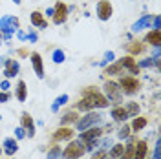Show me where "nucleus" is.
<instances>
[{
	"label": "nucleus",
	"mask_w": 161,
	"mask_h": 159,
	"mask_svg": "<svg viewBox=\"0 0 161 159\" xmlns=\"http://www.w3.org/2000/svg\"><path fill=\"white\" fill-rule=\"evenodd\" d=\"M11 2H13V4H17V6H19V4H22V0H11Z\"/></svg>",
	"instance_id": "nucleus-47"
},
{
	"label": "nucleus",
	"mask_w": 161,
	"mask_h": 159,
	"mask_svg": "<svg viewBox=\"0 0 161 159\" xmlns=\"http://www.w3.org/2000/svg\"><path fill=\"white\" fill-rule=\"evenodd\" d=\"M0 46H2V35H0Z\"/></svg>",
	"instance_id": "nucleus-49"
},
{
	"label": "nucleus",
	"mask_w": 161,
	"mask_h": 159,
	"mask_svg": "<svg viewBox=\"0 0 161 159\" xmlns=\"http://www.w3.org/2000/svg\"><path fill=\"white\" fill-rule=\"evenodd\" d=\"M30 59H31V66H33V71L37 73V77L44 79V62H42L40 53L33 51V53H30Z\"/></svg>",
	"instance_id": "nucleus-15"
},
{
	"label": "nucleus",
	"mask_w": 161,
	"mask_h": 159,
	"mask_svg": "<svg viewBox=\"0 0 161 159\" xmlns=\"http://www.w3.org/2000/svg\"><path fill=\"white\" fill-rule=\"evenodd\" d=\"M75 135V130L70 126H59V128L53 132V143H62V141H71Z\"/></svg>",
	"instance_id": "nucleus-10"
},
{
	"label": "nucleus",
	"mask_w": 161,
	"mask_h": 159,
	"mask_svg": "<svg viewBox=\"0 0 161 159\" xmlns=\"http://www.w3.org/2000/svg\"><path fill=\"white\" fill-rule=\"evenodd\" d=\"M103 88H104V97L108 99L110 104H115L117 106V104L123 102V93H121V88L115 80H106Z\"/></svg>",
	"instance_id": "nucleus-4"
},
{
	"label": "nucleus",
	"mask_w": 161,
	"mask_h": 159,
	"mask_svg": "<svg viewBox=\"0 0 161 159\" xmlns=\"http://www.w3.org/2000/svg\"><path fill=\"white\" fill-rule=\"evenodd\" d=\"M53 8H55V13H53V17H51V19H53V24H55V26L64 24V22L68 20V13H70V11H68V6H66L64 2L57 0Z\"/></svg>",
	"instance_id": "nucleus-7"
},
{
	"label": "nucleus",
	"mask_w": 161,
	"mask_h": 159,
	"mask_svg": "<svg viewBox=\"0 0 161 159\" xmlns=\"http://www.w3.org/2000/svg\"><path fill=\"white\" fill-rule=\"evenodd\" d=\"M110 115H112V119H114V123H126V121L130 119L128 113H126V110H125V106H121V104L112 108Z\"/></svg>",
	"instance_id": "nucleus-16"
},
{
	"label": "nucleus",
	"mask_w": 161,
	"mask_h": 159,
	"mask_svg": "<svg viewBox=\"0 0 161 159\" xmlns=\"http://www.w3.org/2000/svg\"><path fill=\"white\" fill-rule=\"evenodd\" d=\"M26 40H28V42H31V44H35V42L39 40V35H37V31H30V33L26 35Z\"/></svg>",
	"instance_id": "nucleus-39"
},
{
	"label": "nucleus",
	"mask_w": 161,
	"mask_h": 159,
	"mask_svg": "<svg viewBox=\"0 0 161 159\" xmlns=\"http://www.w3.org/2000/svg\"><path fill=\"white\" fill-rule=\"evenodd\" d=\"M137 66H139V68H154V66H156V60L152 59V57H147V59L139 60Z\"/></svg>",
	"instance_id": "nucleus-33"
},
{
	"label": "nucleus",
	"mask_w": 161,
	"mask_h": 159,
	"mask_svg": "<svg viewBox=\"0 0 161 159\" xmlns=\"http://www.w3.org/2000/svg\"><path fill=\"white\" fill-rule=\"evenodd\" d=\"M19 55H22V57H26V55H28V51H26V50H20V51H19Z\"/></svg>",
	"instance_id": "nucleus-46"
},
{
	"label": "nucleus",
	"mask_w": 161,
	"mask_h": 159,
	"mask_svg": "<svg viewBox=\"0 0 161 159\" xmlns=\"http://www.w3.org/2000/svg\"><path fill=\"white\" fill-rule=\"evenodd\" d=\"M119 88H121V93H125V95H134V93H137L141 88V82L134 75H128V77H121L119 79Z\"/></svg>",
	"instance_id": "nucleus-5"
},
{
	"label": "nucleus",
	"mask_w": 161,
	"mask_h": 159,
	"mask_svg": "<svg viewBox=\"0 0 161 159\" xmlns=\"http://www.w3.org/2000/svg\"><path fill=\"white\" fill-rule=\"evenodd\" d=\"M86 154L84 150V143L80 139H71L68 141V146L62 150V159H80L82 156Z\"/></svg>",
	"instance_id": "nucleus-3"
},
{
	"label": "nucleus",
	"mask_w": 161,
	"mask_h": 159,
	"mask_svg": "<svg viewBox=\"0 0 161 159\" xmlns=\"http://www.w3.org/2000/svg\"><path fill=\"white\" fill-rule=\"evenodd\" d=\"M104 62H106V64H110V62H114V60H115V53H114V51H106V53H104Z\"/></svg>",
	"instance_id": "nucleus-40"
},
{
	"label": "nucleus",
	"mask_w": 161,
	"mask_h": 159,
	"mask_svg": "<svg viewBox=\"0 0 161 159\" xmlns=\"http://www.w3.org/2000/svg\"><path fill=\"white\" fill-rule=\"evenodd\" d=\"M82 97H86V99L90 101L92 104H93V108L104 110V108L110 106V102H108V99L104 97V93H101L95 86H88V88L82 90Z\"/></svg>",
	"instance_id": "nucleus-1"
},
{
	"label": "nucleus",
	"mask_w": 161,
	"mask_h": 159,
	"mask_svg": "<svg viewBox=\"0 0 161 159\" xmlns=\"http://www.w3.org/2000/svg\"><path fill=\"white\" fill-rule=\"evenodd\" d=\"M9 99H11L9 91H0V102H2V104H4V102H8Z\"/></svg>",
	"instance_id": "nucleus-41"
},
{
	"label": "nucleus",
	"mask_w": 161,
	"mask_h": 159,
	"mask_svg": "<svg viewBox=\"0 0 161 159\" xmlns=\"http://www.w3.org/2000/svg\"><path fill=\"white\" fill-rule=\"evenodd\" d=\"M125 110H126V113H128V117H136V115H139L141 113V106L139 102H126V106H125Z\"/></svg>",
	"instance_id": "nucleus-29"
},
{
	"label": "nucleus",
	"mask_w": 161,
	"mask_h": 159,
	"mask_svg": "<svg viewBox=\"0 0 161 159\" xmlns=\"http://www.w3.org/2000/svg\"><path fill=\"white\" fill-rule=\"evenodd\" d=\"M79 119V113H77V110H68V112H64L62 113V117H60V126H68V124H75V121Z\"/></svg>",
	"instance_id": "nucleus-23"
},
{
	"label": "nucleus",
	"mask_w": 161,
	"mask_h": 159,
	"mask_svg": "<svg viewBox=\"0 0 161 159\" xmlns=\"http://www.w3.org/2000/svg\"><path fill=\"white\" fill-rule=\"evenodd\" d=\"M148 126V119L147 117H143V115H136V117H132V123H130V130L134 134H137L141 130H145Z\"/></svg>",
	"instance_id": "nucleus-20"
},
{
	"label": "nucleus",
	"mask_w": 161,
	"mask_h": 159,
	"mask_svg": "<svg viewBox=\"0 0 161 159\" xmlns=\"http://www.w3.org/2000/svg\"><path fill=\"white\" fill-rule=\"evenodd\" d=\"M24 137H26V130L22 128V126H17L15 128V139L20 141V139H24Z\"/></svg>",
	"instance_id": "nucleus-37"
},
{
	"label": "nucleus",
	"mask_w": 161,
	"mask_h": 159,
	"mask_svg": "<svg viewBox=\"0 0 161 159\" xmlns=\"http://www.w3.org/2000/svg\"><path fill=\"white\" fill-rule=\"evenodd\" d=\"M51 60L55 62V64H62L64 60H66V55H64V51L62 50H55L51 53Z\"/></svg>",
	"instance_id": "nucleus-32"
},
{
	"label": "nucleus",
	"mask_w": 161,
	"mask_h": 159,
	"mask_svg": "<svg viewBox=\"0 0 161 159\" xmlns=\"http://www.w3.org/2000/svg\"><path fill=\"white\" fill-rule=\"evenodd\" d=\"M20 126L26 130V137H35V121L31 117L30 112H22V115H20Z\"/></svg>",
	"instance_id": "nucleus-9"
},
{
	"label": "nucleus",
	"mask_w": 161,
	"mask_h": 159,
	"mask_svg": "<svg viewBox=\"0 0 161 159\" xmlns=\"http://www.w3.org/2000/svg\"><path fill=\"white\" fill-rule=\"evenodd\" d=\"M97 19L99 20H110V17L114 15V8L108 0H99L97 2Z\"/></svg>",
	"instance_id": "nucleus-12"
},
{
	"label": "nucleus",
	"mask_w": 161,
	"mask_h": 159,
	"mask_svg": "<svg viewBox=\"0 0 161 159\" xmlns=\"http://www.w3.org/2000/svg\"><path fill=\"white\" fill-rule=\"evenodd\" d=\"M30 22H31V26H35V28H39V30H48V20L44 19V15H42L40 11H33V13H31Z\"/></svg>",
	"instance_id": "nucleus-18"
},
{
	"label": "nucleus",
	"mask_w": 161,
	"mask_h": 159,
	"mask_svg": "<svg viewBox=\"0 0 161 159\" xmlns=\"http://www.w3.org/2000/svg\"><path fill=\"white\" fill-rule=\"evenodd\" d=\"M46 159H62V150H60L59 143H53L46 154Z\"/></svg>",
	"instance_id": "nucleus-26"
},
{
	"label": "nucleus",
	"mask_w": 161,
	"mask_h": 159,
	"mask_svg": "<svg viewBox=\"0 0 161 159\" xmlns=\"http://www.w3.org/2000/svg\"><path fill=\"white\" fill-rule=\"evenodd\" d=\"M17 39L22 40V42H26V33H24L22 30H17Z\"/></svg>",
	"instance_id": "nucleus-44"
},
{
	"label": "nucleus",
	"mask_w": 161,
	"mask_h": 159,
	"mask_svg": "<svg viewBox=\"0 0 161 159\" xmlns=\"http://www.w3.org/2000/svg\"><path fill=\"white\" fill-rule=\"evenodd\" d=\"M9 88H11V84H9V79H4L2 82H0V90H2V91H8Z\"/></svg>",
	"instance_id": "nucleus-42"
},
{
	"label": "nucleus",
	"mask_w": 161,
	"mask_h": 159,
	"mask_svg": "<svg viewBox=\"0 0 161 159\" xmlns=\"http://www.w3.org/2000/svg\"><path fill=\"white\" fill-rule=\"evenodd\" d=\"M112 145H114V139H112V137H104L103 141H99V148L101 150H108Z\"/></svg>",
	"instance_id": "nucleus-35"
},
{
	"label": "nucleus",
	"mask_w": 161,
	"mask_h": 159,
	"mask_svg": "<svg viewBox=\"0 0 161 159\" xmlns=\"http://www.w3.org/2000/svg\"><path fill=\"white\" fill-rule=\"evenodd\" d=\"M103 132H104V128L103 126H92V128H86L82 130L79 134V139L82 141V143H88V141H95L99 139L101 135H103Z\"/></svg>",
	"instance_id": "nucleus-11"
},
{
	"label": "nucleus",
	"mask_w": 161,
	"mask_h": 159,
	"mask_svg": "<svg viewBox=\"0 0 161 159\" xmlns=\"http://www.w3.org/2000/svg\"><path fill=\"white\" fill-rule=\"evenodd\" d=\"M75 110H77V112H92V110H95V108H93V104H92L86 97H82V99L75 104Z\"/></svg>",
	"instance_id": "nucleus-30"
},
{
	"label": "nucleus",
	"mask_w": 161,
	"mask_h": 159,
	"mask_svg": "<svg viewBox=\"0 0 161 159\" xmlns=\"http://www.w3.org/2000/svg\"><path fill=\"white\" fill-rule=\"evenodd\" d=\"M132 134V130H130V124H123L119 130H117V139L119 141H125L128 135Z\"/></svg>",
	"instance_id": "nucleus-31"
},
{
	"label": "nucleus",
	"mask_w": 161,
	"mask_h": 159,
	"mask_svg": "<svg viewBox=\"0 0 161 159\" xmlns=\"http://www.w3.org/2000/svg\"><path fill=\"white\" fill-rule=\"evenodd\" d=\"M2 64H4V59H2V57H0V66H2Z\"/></svg>",
	"instance_id": "nucleus-48"
},
{
	"label": "nucleus",
	"mask_w": 161,
	"mask_h": 159,
	"mask_svg": "<svg viewBox=\"0 0 161 159\" xmlns=\"http://www.w3.org/2000/svg\"><path fill=\"white\" fill-rule=\"evenodd\" d=\"M143 42L150 44V46H154V48L161 46V30H150L147 35H145V40H143Z\"/></svg>",
	"instance_id": "nucleus-21"
},
{
	"label": "nucleus",
	"mask_w": 161,
	"mask_h": 159,
	"mask_svg": "<svg viewBox=\"0 0 161 159\" xmlns=\"http://www.w3.org/2000/svg\"><path fill=\"white\" fill-rule=\"evenodd\" d=\"M15 95H17V101H20V102H24V101L28 99V88H26V82H24V80H19V82H17V91H15Z\"/></svg>",
	"instance_id": "nucleus-25"
},
{
	"label": "nucleus",
	"mask_w": 161,
	"mask_h": 159,
	"mask_svg": "<svg viewBox=\"0 0 161 159\" xmlns=\"http://www.w3.org/2000/svg\"><path fill=\"white\" fill-rule=\"evenodd\" d=\"M108 157V152L106 150H95V152H92V159H106Z\"/></svg>",
	"instance_id": "nucleus-36"
},
{
	"label": "nucleus",
	"mask_w": 161,
	"mask_h": 159,
	"mask_svg": "<svg viewBox=\"0 0 161 159\" xmlns=\"http://www.w3.org/2000/svg\"><path fill=\"white\" fill-rule=\"evenodd\" d=\"M17 30H20V20L15 17V15H4L0 19V33H17Z\"/></svg>",
	"instance_id": "nucleus-6"
},
{
	"label": "nucleus",
	"mask_w": 161,
	"mask_h": 159,
	"mask_svg": "<svg viewBox=\"0 0 161 159\" xmlns=\"http://www.w3.org/2000/svg\"><path fill=\"white\" fill-rule=\"evenodd\" d=\"M4 75H6V79H13V77H17V73L20 71V62L15 59H4Z\"/></svg>",
	"instance_id": "nucleus-13"
},
{
	"label": "nucleus",
	"mask_w": 161,
	"mask_h": 159,
	"mask_svg": "<svg viewBox=\"0 0 161 159\" xmlns=\"http://www.w3.org/2000/svg\"><path fill=\"white\" fill-rule=\"evenodd\" d=\"M148 154V143L147 141H136V146H134V156L132 159H147Z\"/></svg>",
	"instance_id": "nucleus-17"
},
{
	"label": "nucleus",
	"mask_w": 161,
	"mask_h": 159,
	"mask_svg": "<svg viewBox=\"0 0 161 159\" xmlns=\"http://www.w3.org/2000/svg\"><path fill=\"white\" fill-rule=\"evenodd\" d=\"M150 22H152V15H143L139 20H136L132 24V33H137V31H143V30H148L150 28Z\"/></svg>",
	"instance_id": "nucleus-19"
},
{
	"label": "nucleus",
	"mask_w": 161,
	"mask_h": 159,
	"mask_svg": "<svg viewBox=\"0 0 161 159\" xmlns=\"http://www.w3.org/2000/svg\"><path fill=\"white\" fill-rule=\"evenodd\" d=\"M117 62L121 64V68H123V70H126L128 73H132L134 77H137V75L141 73V68L137 66V62L134 60V57H132V55H125V57H123V59H119Z\"/></svg>",
	"instance_id": "nucleus-8"
},
{
	"label": "nucleus",
	"mask_w": 161,
	"mask_h": 159,
	"mask_svg": "<svg viewBox=\"0 0 161 159\" xmlns=\"http://www.w3.org/2000/svg\"><path fill=\"white\" fill-rule=\"evenodd\" d=\"M125 50L128 51V55L136 57V55H141V53L145 51V44L139 42V40H130V42L125 46Z\"/></svg>",
	"instance_id": "nucleus-22"
},
{
	"label": "nucleus",
	"mask_w": 161,
	"mask_h": 159,
	"mask_svg": "<svg viewBox=\"0 0 161 159\" xmlns=\"http://www.w3.org/2000/svg\"><path fill=\"white\" fill-rule=\"evenodd\" d=\"M99 148V141H88V143H84V150L86 152H95V150Z\"/></svg>",
	"instance_id": "nucleus-34"
},
{
	"label": "nucleus",
	"mask_w": 161,
	"mask_h": 159,
	"mask_svg": "<svg viewBox=\"0 0 161 159\" xmlns=\"http://www.w3.org/2000/svg\"><path fill=\"white\" fill-rule=\"evenodd\" d=\"M11 159H13V157H11Z\"/></svg>",
	"instance_id": "nucleus-52"
},
{
	"label": "nucleus",
	"mask_w": 161,
	"mask_h": 159,
	"mask_svg": "<svg viewBox=\"0 0 161 159\" xmlns=\"http://www.w3.org/2000/svg\"><path fill=\"white\" fill-rule=\"evenodd\" d=\"M121 71H123V68H121L119 62H115V60H114V62H110V64L104 68V73H106L108 77H115V75H119Z\"/></svg>",
	"instance_id": "nucleus-27"
},
{
	"label": "nucleus",
	"mask_w": 161,
	"mask_h": 159,
	"mask_svg": "<svg viewBox=\"0 0 161 159\" xmlns=\"http://www.w3.org/2000/svg\"><path fill=\"white\" fill-rule=\"evenodd\" d=\"M53 13H55V8H48L46 9V17H53Z\"/></svg>",
	"instance_id": "nucleus-45"
},
{
	"label": "nucleus",
	"mask_w": 161,
	"mask_h": 159,
	"mask_svg": "<svg viewBox=\"0 0 161 159\" xmlns=\"http://www.w3.org/2000/svg\"><path fill=\"white\" fill-rule=\"evenodd\" d=\"M68 101H70V97H68L66 93H62V95H59L57 99L53 101V104H51V112H53V113H57L60 106H64V104H66Z\"/></svg>",
	"instance_id": "nucleus-28"
},
{
	"label": "nucleus",
	"mask_w": 161,
	"mask_h": 159,
	"mask_svg": "<svg viewBox=\"0 0 161 159\" xmlns=\"http://www.w3.org/2000/svg\"><path fill=\"white\" fill-rule=\"evenodd\" d=\"M152 159H159V139H158L156 146H154V152H152Z\"/></svg>",
	"instance_id": "nucleus-43"
},
{
	"label": "nucleus",
	"mask_w": 161,
	"mask_h": 159,
	"mask_svg": "<svg viewBox=\"0 0 161 159\" xmlns=\"http://www.w3.org/2000/svg\"><path fill=\"white\" fill-rule=\"evenodd\" d=\"M101 123H103V115L99 112L92 110V112H84V115L75 121V128H77V132H82L92 126H101Z\"/></svg>",
	"instance_id": "nucleus-2"
},
{
	"label": "nucleus",
	"mask_w": 161,
	"mask_h": 159,
	"mask_svg": "<svg viewBox=\"0 0 161 159\" xmlns=\"http://www.w3.org/2000/svg\"><path fill=\"white\" fill-rule=\"evenodd\" d=\"M0 121H2V115H0Z\"/></svg>",
	"instance_id": "nucleus-51"
},
{
	"label": "nucleus",
	"mask_w": 161,
	"mask_h": 159,
	"mask_svg": "<svg viewBox=\"0 0 161 159\" xmlns=\"http://www.w3.org/2000/svg\"><path fill=\"white\" fill-rule=\"evenodd\" d=\"M17 152H19V141L15 139V137H6V139L2 141V154L13 157Z\"/></svg>",
	"instance_id": "nucleus-14"
},
{
	"label": "nucleus",
	"mask_w": 161,
	"mask_h": 159,
	"mask_svg": "<svg viewBox=\"0 0 161 159\" xmlns=\"http://www.w3.org/2000/svg\"><path fill=\"white\" fill-rule=\"evenodd\" d=\"M0 157H2V146H0Z\"/></svg>",
	"instance_id": "nucleus-50"
},
{
	"label": "nucleus",
	"mask_w": 161,
	"mask_h": 159,
	"mask_svg": "<svg viewBox=\"0 0 161 159\" xmlns=\"http://www.w3.org/2000/svg\"><path fill=\"white\" fill-rule=\"evenodd\" d=\"M152 30H161V24H159V15H152V22H150Z\"/></svg>",
	"instance_id": "nucleus-38"
},
{
	"label": "nucleus",
	"mask_w": 161,
	"mask_h": 159,
	"mask_svg": "<svg viewBox=\"0 0 161 159\" xmlns=\"http://www.w3.org/2000/svg\"><path fill=\"white\" fill-rule=\"evenodd\" d=\"M123 152H125V145L123 143H114L110 146V152H108V157H112V159H119L121 156H123Z\"/></svg>",
	"instance_id": "nucleus-24"
}]
</instances>
